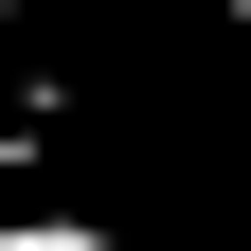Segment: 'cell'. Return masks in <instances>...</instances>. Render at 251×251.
<instances>
[{
    "mask_svg": "<svg viewBox=\"0 0 251 251\" xmlns=\"http://www.w3.org/2000/svg\"><path fill=\"white\" fill-rule=\"evenodd\" d=\"M0 251H126V233H90V215H0Z\"/></svg>",
    "mask_w": 251,
    "mask_h": 251,
    "instance_id": "1",
    "label": "cell"
},
{
    "mask_svg": "<svg viewBox=\"0 0 251 251\" xmlns=\"http://www.w3.org/2000/svg\"><path fill=\"white\" fill-rule=\"evenodd\" d=\"M0 18H18V0H0Z\"/></svg>",
    "mask_w": 251,
    "mask_h": 251,
    "instance_id": "2",
    "label": "cell"
}]
</instances>
